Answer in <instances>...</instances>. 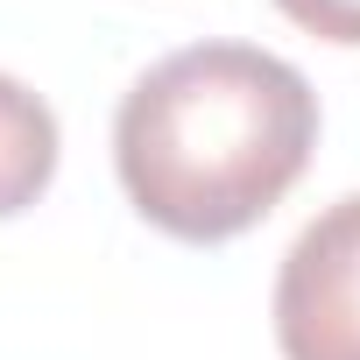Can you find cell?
I'll return each mask as SVG.
<instances>
[{"mask_svg":"<svg viewBox=\"0 0 360 360\" xmlns=\"http://www.w3.org/2000/svg\"><path fill=\"white\" fill-rule=\"evenodd\" d=\"M283 360H360V191L325 205L276 269Z\"/></svg>","mask_w":360,"mask_h":360,"instance_id":"obj_2","label":"cell"},{"mask_svg":"<svg viewBox=\"0 0 360 360\" xmlns=\"http://www.w3.org/2000/svg\"><path fill=\"white\" fill-rule=\"evenodd\" d=\"M318 148V92L255 43H191L148 64L113 113L127 205L191 248L262 226Z\"/></svg>","mask_w":360,"mask_h":360,"instance_id":"obj_1","label":"cell"},{"mask_svg":"<svg viewBox=\"0 0 360 360\" xmlns=\"http://www.w3.org/2000/svg\"><path fill=\"white\" fill-rule=\"evenodd\" d=\"M276 8L325 43H360V0H276Z\"/></svg>","mask_w":360,"mask_h":360,"instance_id":"obj_4","label":"cell"},{"mask_svg":"<svg viewBox=\"0 0 360 360\" xmlns=\"http://www.w3.org/2000/svg\"><path fill=\"white\" fill-rule=\"evenodd\" d=\"M57 113L43 106V92H29L22 78L0 71V219L29 212L50 176H57Z\"/></svg>","mask_w":360,"mask_h":360,"instance_id":"obj_3","label":"cell"}]
</instances>
